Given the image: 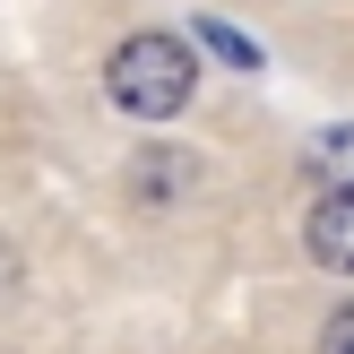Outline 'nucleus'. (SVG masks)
I'll return each mask as SVG.
<instances>
[{
	"label": "nucleus",
	"mask_w": 354,
	"mask_h": 354,
	"mask_svg": "<svg viewBox=\"0 0 354 354\" xmlns=\"http://www.w3.org/2000/svg\"><path fill=\"white\" fill-rule=\"evenodd\" d=\"M190 190V156H138L130 165V199L138 207H173Z\"/></svg>",
	"instance_id": "obj_3"
},
{
	"label": "nucleus",
	"mask_w": 354,
	"mask_h": 354,
	"mask_svg": "<svg viewBox=\"0 0 354 354\" xmlns=\"http://www.w3.org/2000/svg\"><path fill=\"white\" fill-rule=\"evenodd\" d=\"M303 242H311V259H320V268H337V277H354V182H346V190H328V199L311 207Z\"/></svg>",
	"instance_id": "obj_2"
},
{
	"label": "nucleus",
	"mask_w": 354,
	"mask_h": 354,
	"mask_svg": "<svg viewBox=\"0 0 354 354\" xmlns=\"http://www.w3.org/2000/svg\"><path fill=\"white\" fill-rule=\"evenodd\" d=\"M311 173H354V130H328V138H311Z\"/></svg>",
	"instance_id": "obj_5"
},
{
	"label": "nucleus",
	"mask_w": 354,
	"mask_h": 354,
	"mask_svg": "<svg viewBox=\"0 0 354 354\" xmlns=\"http://www.w3.org/2000/svg\"><path fill=\"white\" fill-rule=\"evenodd\" d=\"M190 35H199V44L216 52V61H234V69H259V44H251V35H242V26H225V17H199V26H190Z\"/></svg>",
	"instance_id": "obj_4"
},
{
	"label": "nucleus",
	"mask_w": 354,
	"mask_h": 354,
	"mask_svg": "<svg viewBox=\"0 0 354 354\" xmlns=\"http://www.w3.org/2000/svg\"><path fill=\"white\" fill-rule=\"evenodd\" d=\"M104 86H113V104L130 121H173L190 104V86H199V61H190L182 35H130L113 52V69H104Z\"/></svg>",
	"instance_id": "obj_1"
},
{
	"label": "nucleus",
	"mask_w": 354,
	"mask_h": 354,
	"mask_svg": "<svg viewBox=\"0 0 354 354\" xmlns=\"http://www.w3.org/2000/svg\"><path fill=\"white\" fill-rule=\"evenodd\" d=\"M320 354H354V303H346V311H328V328H320Z\"/></svg>",
	"instance_id": "obj_6"
},
{
	"label": "nucleus",
	"mask_w": 354,
	"mask_h": 354,
	"mask_svg": "<svg viewBox=\"0 0 354 354\" xmlns=\"http://www.w3.org/2000/svg\"><path fill=\"white\" fill-rule=\"evenodd\" d=\"M9 294H17V251L0 242V303H9Z\"/></svg>",
	"instance_id": "obj_7"
}]
</instances>
